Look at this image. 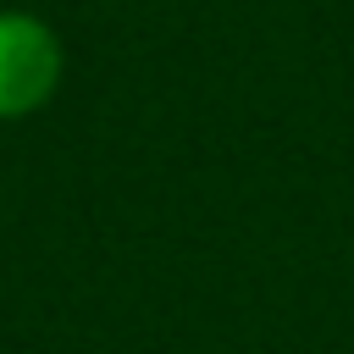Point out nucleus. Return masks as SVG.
Segmentation results:
<instances>
[{"instance_id": "nucleus-1", "label": "nucleus", "mask_w": 354, "mask_h": 354, "mask_svg": "<svg viewBox=\"0 0 354 354\" xmlns=\"http://www.w3.org/2000/svg\"><path fill=\"white\" fill-rule=\"evenodd\" d=\"M66 77L61 33L22 6H0V122L39 116Z\"/></svg>"}]
</instances>
